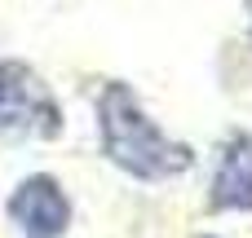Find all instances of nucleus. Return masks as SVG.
Masks as SVG:
<instances>
[{"instance_id":"nucleus-1","label":"nucleus","mask_w":252,"mask_h":238,"mask_svg":"<svg viewBox=\"0 0 252 238\" xmlns=\"http://www.w3.org/2000/svg\"><path fill=\"white\" fill-rule=\"evenodd\" d=\"M93 128L102 159L137 181V185H168L195 168V146L173 137L137 97L128 79H102L93 93Z\"/></svg>"},{"instance_id":"nucleus-2","label":"nucleus","mask_w":252,"mask_h":238,"mask_svg":"<svg viewBox=\"0 0 252 238\" xmlns=\"http://www.w3.org/2000/svg\"><path fill=\"white\" fill-rule=\"evenodd\" d=\"M66 110L27 57H0V141H62Z\"/></svg>"},{"instance_id":"nucleus-3","label":"nucleus","mask_w":252,"mask_h":238,"mask_svg":"<svg viewBox=\"0 0 252 238\" xmlns=\"http://www.w3.org/2000/svg\"><path fill=\"white\" fill-rule=\"evenodd\" d=\"M4 221L18 238H66L75 225V203L53 172H27L4 194Z\"/></svg>"},{"instance_id":"nucleus-4","label":"nucleus","mask_w":252,"mask_h":238,"mask_svg":"<svg viewBox=\"0 0 252 238\" xmlns=\"http://www.w3.org/2000/svg\"><path fill=\"white\" fill-rule=\"evenodd\" d=\"M208 212L252 216V132L235 128L217 141L213 177H208Z\"/></svg>"},{"instance_id":"nucleus-5","label":"nucleus","mask_w":252,"mask_h":238,"mask_svg":"<svg viewBox=\"0 0 252 238\" xmlns=\"http://www.w3.org/2000/svg\"><path fill=\"white\" fill-rule=\"evenodd\" d=\"M244 13H248V26H244V35H248V49H252V0L244 4Z\"/></svg>"},{"instance_id":"nucleus-6","label":"nucleus","mask_w":252,"mask_h":238,"mask_svg":"<svg viewBox=\"0 0 252 238\" xmlns=\"http://www.w3.org/2000/svg\"><path fill=\"white\" fill-rule=\"evenodd\" d=\"M195 238H226V234H195Z\"/></svg>"}]
</instances>
